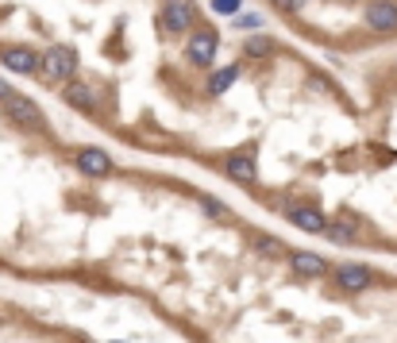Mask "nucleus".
Listing matches in <instances>:
<instances>
[{
  "mask_svg": "<svg viewBox=\"0 0 397 343\" xmlns=\"http://www.w3.org/2000/svg\"><path fill=\"white\" fill-rule=\"evenodd\" d=\"M39 77L42 81H74L77 77V51L74 47H62V42H54V47H47V54L39 58Z\"/></svg>",
  "mask_w": 397,
  "mask_h": 343,
  "instance_id": "obj_1",
  "label": "nucleus"
},
{
  "mask_svg": "<svg viewBox=\"0 0 397 343\" xmlns=\"http://www.w3.org/2000/svg\"><path fill=\"white\" fill-rule=\"evenodd\" d=\"M62 97H66V104H70V109H77V112H93V109H97V93H93L89 85H81V81H66V85H62Z\"/></svg>",
  "mask_w": 397,
  "mask_h": 343,
  "instance_id": "obj_12",
  "label": "nucleus"
},
{
  "mask_svg": "<svg viewBox=\"0 0 397 343\" xmlns=\"http://www.w3.org/2000/svg\"><path fill=\"white\" fill-rule=\"evenodd\" d=\"M0 62L12 74H39V54L31 47H8V51H0Z\"/></svg>",
  "mask_w": 397,
  "mask_h": 343,
  "instance_id": "obj_10",
  "label": "nucleus"
},
{
  "mask_svg": "<svg viewBox=\"0 0 397 343\" xmlns=\"http://www.w3.org/2000/svg\"><path fill=\"white\" fill-rule=\"evenodd\" d=\"M371 282H374V274L363 262H343V266H336V289H343V293H363V289H371Z\"/></svg>",
  "mask_w": 397,
  "mask_h": 343,
  "instance_id": "obj_8",
  "label": "nucleus"
},
{
  "mask_svg": "<svg viewBox=\"0 0 397 343\" xmlns=\"http://www.w3.org/2000/svg\"><path fill=\"white\" fill-rule=\"evenodd\" d=\"M12 93H16V89H12V85H8V81H4V77H0V104H4V101H8V97H12Z\"/></svg>",
  "mask_w": 397,
  "mask_h": 343,
  "instance_id": "obj_20",
  "label": "nucleus"
},
{
  "mask_svg": "<svg viewBox=\"0 0 397 343\" xmlns=\"http://www.w3.org/2000/svg\"><path fill=\"white\" fill-rule=\"evenodd\" d=\"M286 259H290L297 278H324L328 274V259H320V255H313V251H290Z\"/></svg>",
  "mask_w": 397,
  "mask_h": 343,
  "instance_id": "obj_11",
  "label": "nucleus"
},
{
  "mask_svg": "<svg viewBox=\"0 0 397 343\" xmlns=\"http://www.w3.org/2000/svg\"><path fill=\"white\" fill-rule=\"evenodd\" d=\"M324 235H328L332 243H339V247H351V243H359V228L351 224V220H328Z\"/></svg>",
  "mask_w": 397,
  "mask_h": 343,
  "instance_id": "obj_14",
  "label": "nucleus"
},
{
  "mask_svg": "<svg viewBox=\"0 0 397 343\" xmlns=\"http://www.w3.org/2000/svg\"><path fill=\"white\" fill-rule=\"evenodd\" d=\"M255 255H263V259H286V243L281 239H274V235H258L255 239Z\"/></svg>",
  "mask_w": 397,
  "mask_h": 343,
  "instance_id": "obj_16",
  "label": "nucleus"
},
{
  "mask_svg": "<svg viewBox=\"0 0 397 343\" xmlns=\"http://www.w3.org/2000/svg\"><path fill=\"white\" fill-rule=\"evenodd\" d=\"M201 212H205V216H212V220H224V224H232V209H224L220 201H216V197H201Z\"/></svg>",
  "mask_w": 397,
  "mask_h": 343,
  "instance_id": "obj_17",
  "label": "nucleus"
},
{
  "mask_svg": "<svg viewBox=\"0 0 397 343\" xmlns=\"http://www.w3.org/2000/svg\"><path fill=\"white\" fill-rule=\"evenodd\" d=\"M394 70H397V62H394Z\"/></svg>",
  "mask_w": 397,
  "mask_h": 343,
  "instance_id": "obj_23",
  "label": "nucleus"
},
{
  "mask_svg": "<svg viewBox=\"0 0 397 343\" xmlns=\"http://www.w3.org/2000/svg\"><path fill=\"white\" fill-rule=\"evenodd\" d=\"M240 8H243V0H212V12H220V16H235Z\"/></svg>",
  "mask_w": 397,
  "mask_h": 343,
  "instance_id": "obj_18",
  "label": "nucleus"
},
{
  "mask_svg": "<svg viewBox=\"0 0 397 343\" xmlns=\"http://www.w3.org/2000/svg\"><path fill=\"white\" fill-rule=\"evenodd\" d=\"M343 4H355V0H343Z\"/></svg>",
  "mask_w": 397,
  "mask_h": 343,
  "instance_id": "obj_22",
  "label": "nucleus"
},
{
  "mask_svg": "<svg viewBox=\"0 0 397 343\" xmlns=\"http://www.w3.org/2000/svg\"><path fill=\"white\" fill-rule=\"evenodd\" d=\"M162 24H166V31H174V35L193 31V24H197V0H166Z\"/></svg>",
  "mask_w": 397,
  "mask_h": 343,
  "instance_id": "obj_4",
  "label": "nucleus"
},
{
  "mask_svg": "<svg viewBox=\"0 0 397 343\" xmlns=\"http://www.w3.org/2000/svg\"><path fill=\"white\" fill-rule=\"evenodd\" d=\"M4 112H8L12 124L31 127V131H47V116H42V109L35 101H27V97H20V93H12L8 101H4Z\"/></svg>",
  "mask_w": 397,
  "mask_h": 343,
  "instance_id": "obj_3",
  "label": "nucleus"
},
{
  "mask_svg": "<svg viewBox=\"0 0 397 343\" xmlns=\"http://www.w3.org/2000/svg\"><path fill=\"white\" fill-rule=\"evenodd\" d=\"M240 74L243 70L240 66H220V70H212V77H208V97H220V93H228L235 81H240Z\"/></svg>",
  "mask_w": 397,
  "mask_h": 343,
  "instance_id": "obj_13",
  "label": "nucleus"
},
{
  "mask_svg": "<svg viewBox=\"0 0 397 343\" xmlns=\"http://www.w3.org/2000/svg\"><path fill=\"white\" fill-rule=\"evenodd\" d=\"M216 51H220V39H216L212 27H197L189 31V42H185V58L193 62L197 70H208L216 62Z\"/></svg>",
  "mask_w": 397,
  "mask_h": 343,
  "instance_id": "obj_2",
  "label": "nucleus"
},
{
  "mask_svg": "<svg viewBox=\"0 0 397 343\" xmlns=\"http://www.w3.org/2000/svg\"><path fill=\"white\" fill-rule=\"evenodd\" d=\"M224 174L232 177V182L240 185H255L258 182V162H255V147H247V151H235L224 159Z\"/></svg>",
  "mask_w": 397,
  "mask_h": 343,
  "instance_id": "obj_5",
  "label": "nucleus"
},
{
  "mask_svg": "<svg viewBox=\"0 0 397 343\" xmlns=\"http://www.w3.org/2000/svg\"><path fill=\"white\" fill-rule=\"evenodd\" d=\"M258 24H263L258 16H243V19H240V27H258Z\"/></svg>",
  "mask_w": 397,
  "mask_h": 343,
  "instance_id": "obj_21",
  "label": "nucleus"
},
{
  "mask_svg": "<svg viewBox=\"0 0 397 343\" xmlns=\"http://www.w3.org/2000/svg\"><path fill=\"white\" fill-rule=\"evenodd\" d=\"M74 166L81 170L85 177H108L116 170V162H112L108 151H100V147H81V151L74 154Z\"/></svg>",
  "mask_w": 397,
  "mask_h": 343,
  "instance_id": "obj_6",
  "label": "nucleus"
},
{
  "mask_svg": "<svg viewBox=\"0 0 397 343\" xmlns=\"http://www.w3.org/2000/svg\"><path fill=\"white\" fill-rule=\"evenodd\" d=\"M363 19H366L371 31H382V35L397 31V0H371Z\"/></svg>",
  "mask_w": 397,
  "mask_h": 343,
  "instance_id": "obj_7",
  "label": "nucleus"
},
{
  "mask_svg": "<svg viewBox=\"0 0 397 343\" xmlns=\"http://www.w3.org/2000/svg\"><path fill=\"white\" fill-rule=\"evenodd\" d=\"M270 4L278 12H286V16H290V12H301V4H305V0H270Z\"/></svg>",
  "mask_w": 397,
  "mask_h": 343,
  "instance_id": "obj_19",
  "label": "nucleus"
},
{
  "mask_svg": "<svg viewBox=\"0 0 397 343\" xmlns=\"http://www.w3.org/2000/svg\"><path fill=\"white\" fill-rule=\"evenodd\" d=\"M274 51H278V47H274L270 35H255V39L243 42V54H247V58H270Z\"/></svg>",
  "mask_w": 397,
  "mask_h": 343,
  "instance_id": "obj_15",
  "label": "nucleus"
},
{
  "mask_svg": "<svg viewBox=\"0 0 397 343\" xmlns=\"http://www.w3.org/2000/svg\"><path fill=\"white\" fill-rule=\"evenodd\" d=\"M286 220L309 235H324V228H328V216H324L320 209H313V205H290V209H286Z\"/></svg>",
  "mask_w": 397,
  "mask_h": 343,
  "instance_id": "obj_9",
  "label": "nucleus"
}]
</instances>
